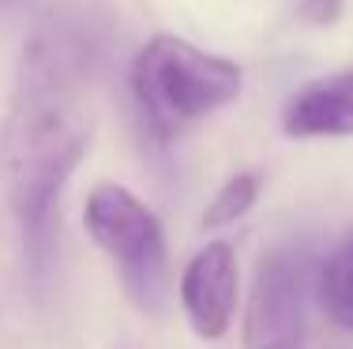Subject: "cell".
I'll use <instances>...</instances> for the list:
<instances>
[{
  "label": "cell",
  "mask_w": 353,
  "mask_h": 349,
  "mask_svg": "<svg viewBox=\"0 0 353 349\" xmlns=\"http://www.w3.org/2000/svg\"><path fill=\"white\" fill-rule=\"evenodd\" d=\"M102 53L105 34L90 8L64 4L34 27L15 68L0 124V177L38 271L53 240L57 199L90 147L87 76Z\"/></svg>",
  "instance_id": "6da1fadb"
},
{
  "label": "cell",
  "mask_w": 353,
  "mask_h": 349,
  "mask_svg": "<svg viewBox=\"0 0 353 349\" xmlns=\"http://www.w3.org/2000/svg\"><path fill=\"white\" fill-rule=\"evenodd\" d=\"M128 87L143 128L158 143H170L241 94V68L176 34H158L136 53Z\"/></svg>",
  "instance_id": "7a4b0ae2"
},
{
  "label": "cell",
  "mask_w": 353,
  "mask_h": 349,
  "mask_svg": "<svg viewBox=\"0 0 353 349\" xmlns=\"http://www.w3.org/2000/svg\"><path fill=\"white\" fill-rule=\"evenodd\" d=\"M319 252L282 244L259 260L245 308V349H350L319 308Z\"/></svg>",
  "instance_id": "3957f363"
},
{
  "label": "cell",
  "mask_w": 353,
  "mask_h": 349,
  "mask_svg": "<svg viewBox=\"0 0 353 349\" xmlns=\"http://www.w3.org/2000/svg\"><path fill=\"white\" fill-rule=\"evenodd\" d=\"M83 222L94 244L121 271L128 297L143 312H162L170 278H165V233L158 214L121 184H98L87 195Z\"/></svg>",
  "instance_id": "277c9868"
},
{
  "label": "cell",
  "mask_w": 353,
  "mask_h": 349,
  "mask_svg": "<svg viewBox=\"0 0 353 349\" xmlns=\"http://www.w3.org/2000/svg\"><path fill=\"white\" fill-rule=\"evenodd\" d=\"M181 304L199 338H222L237 308V255L225 240H211L181 274Z\"/></svg>",
  "instance_id": "5b68a950"
},
{
  "label": "cell",
  "mask_w": 353,
  "mask_h": 349,
  "mask_svg": "<svg viewBox=\"0 0 353 349\" xmlns=\"http://www.w3.org/2000/svg\"><path fill=\"white\" fill-rule=\"evenodd\" d=\"M282 128L297 139L353 136V68L312 79L290 94L282 109Z\"/></svg>",
  "instance_id": "8992f818"
},
{
  "label": "cell",
  "mask_w": 353,
  "mask_h": 349,
  "mask_svg": "<svg viewBox=\"0 0 353 349\" xmlns=\"http://www.w3.org/2000/svg\"><path fill=\"white\" fill-rule=\"evenodd\" d=\"M316 289H319V308H323L327 323L350 338L353 335V229H346V237L334 248L319 252Z\"/></svg>",
  "instance_id": "52a82bcc"
},
{
  "label": "cell",
  "mask_w": 353,
  "mask_h": 349,
  "mask_svg": "<svg viewBox=\"0 0 353 349\" xmlns=\"http://www.w3.org/2000/svg\"><path fill=\"white\" fill-rule=\"evenodd\" d=\"M259 188H263V177L259 173H233L222 188L214 192V199L207 203L203 211V226L207 229H222V226H233L237 218H245L252 211V203L259 199Z\"/></svg>",
  "instance_id": "ba28073f"
},
{
  "label": "cell",
  "mask_w": 353,
  "mask_h": 349,
  "mask_svg": "<svg viewBox=\"0 0 353 349\" xmlns=\"http://www.w3.org/2000/svg\"><path fill=\"white\" fill-rule=\"evenodd\" d=\"M297 8L312 23H334L342 12V0H297Z\"/></svg>",
  "instance_id": "9c48e42d"
},
{
  "label": "cell",
  "mask_w": 353,
  "mask_h": 349,
  "mask_svg": "<svg viewBox=\"0 0 353 349\" xmlns=\"http://www.w3.org/2000/svg\"><path fill=\"white\" fill-rule=\"evenodd\" d=\"M0 4H4V0H0Z\"/></svg>",
  "instance_id": "30bf717a"
}]
</instances>
